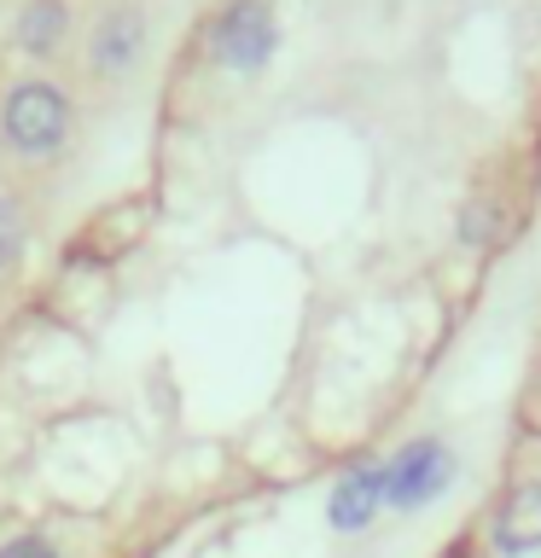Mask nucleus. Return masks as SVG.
Instances as JSON below:
<instances>
[{
	"label": "nucleus",
	"instance_id": "obj_1",
	"mask_svg": "<svg viewBox=\"0 0 541 558\" xmlns=\"http://www.w3.org/2000/svg\"><path fill=\"white\" fill-rule=\"evenodd\" d=\"M0 129H7V146L17 157H29V163L59 157L64 134H70V99L52 82H17L12 99H7V117H0Z\"/></svg>",
	"mask_w": 541,
	"mask_h": 558
},
{
	"label": "nucleus",
	"instance_id": "obj_2",
	"mask_svg": "<svg viewBox=\"0 0 541 558\" xmlns=\"http://www.w3.org/2000/svg\"><path fill=\"white\" fill-rule=\"evenodd\" d=\"M384 483H390L384 500H390L396 512H419V506H431L454 483V453L436 442V436H413V442L384 465Z\"/></svg>",
	"mask_w": 541,
	"mask_h": 558
},
{
	"label": "nucleus",
	"instance_id": "obj_3",
	"mask_svg": "<svg viewBox=\"0 0 541 558\" xmlns=\"http://www.w3.org/2000/svg\"><path fill=\"white\" fill-rule=\"evenodd\" d=\"M274 41H279V29H274V12L262 7V0H239V7H227L216 17V29H209V52H216V64L239 70V76H251V70L268 64Z\"/></svg>",
	"mask_w": 541,
	"mask_h": 558
},
{
	"label": "nucleus",
	"instance_id": "obj_4",
	"mask_svg": "<svg viewBox=\"0 0 541 558\" xmlns=\"http://www.w3.org/2000/svg\"><path fill=\"white\" fill-rule=\"evenodd\" d=\"M384 465H356V471H344L338 488H332V500H326V518H332V530L338 535H356L366 530V523L378 518V506H390L384 500Z\"/></svg>",
	"mask_w": 541,
	"mask_h": 558
},
{
	"label": "nucleus",
	"instance_id": "obj_5",
	"mask_svg": "<svg viewBox=\"0 0 541 558\" xmlns=\"http://www.w3.org/2000/svg\"><path fill=\"white\" fill-rule=\"evenodd\" d=\"M140 47H146V17H140V7H111L94 24V70L99 76H129V70L140 64Z\"/></svg>",
	"mask_w": 541,
	"mask_h": 558
},
{
	"label": "nucleus",
	"instance_id": "obj_6",
	"mask_svg": "<svg viewBox=\"0 0 541 558\" xmlns=\"http://www.w3.org/2000/svg\"><path fill=\"white\" fill-rule=\"evenodd\" d=\"M495 553L501 558H530L541 553V483H518L495 512Z\"/></svg>",
	"mask_w": 541,
	"mask_h": 558
},
{
	"label": "nucleus",
	"instance_id": "obj_7",
	"mask_svg": "<svg viewBox=\"0 0 541 558\" xmlns=\"http://www.w3.org/2000/svg\"><path fill=\"white\" fill-rule=\"evenodd\" d=\"M64 29H70V12H64V0H29L24 12H17V47L24 52H35V59H41V52H52L64 41Z\"/></svg>",
	"mask_w": 541,
	"mask_h": 558
},
{
	"label": "nucleus",
	"instance_id": "obj_8",
	"mask_svg": "<svg viewBox=\"0 0 541 558\" xmlns=\"http://www.w3.org/2000/svg\"><path fill=\"white\" fill-rule=\"evenodd\" d=\"M24 251V221H17V209L0 198V274L12 268V256Z\"/></svg>",
	"mask_w": 541,
	"mask_h": 558
},
{
	"label": "nucleus",
	"instance_id": "obj_9",
	"mask_svg": "<svg viewBox=\"0 0 541 558\" xmlns=\"http://www.w3.org/2000/svg\"><path fill=\"white\" fill-rule=\"evenodd\" d=\"M460 239H471V244H489V239H495V216H489L483 204H471L466 216H460Z\"/></svg>",
	"mask_w": 541,
	"mask_h": 558
},
{
	"label": "nucleus",
	"instance_id": "obj_10",
	"mask_svg": "<svg viewBox=\"0 0 541 558\" xmlns=\"http://www.w3.org/2000/svg\"><path fill=\"white\" fill-rule=\"evenodd\" d=\"M0 558H59V547H52V541H41V535H17V541H7V547H0Z\"/></svg>",
	"mask_w": 541,
	"mask_h": 558
}]
</instances>
